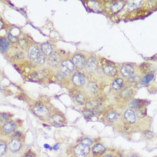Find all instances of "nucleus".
Instances as JSON below:
<instances>
[{"mask_svg": "<svg viewBox=\"0 0 157 157\" xmlns=\"http://www.w3.org/2000/svg\"><path fill=\"white\" fill-rule=\"evenodd\" d=\"M61 59L60 57L56 55V54H52L49 58V63L51 65H56L60 62Z\"/></svg>", "mask_w": 157, "mask_h": 157, "instance_id": "nucleus-18", "label": "nucleus"}, {"mask_svg": "<svg viewBox=\"0 0 157 157\" xmlns=\"http://www.w3.org/2000/svg\"><path fill=\"white\" fill-rule=\"evenodd\" d=\"M143 135L145 136L146 138L148 139H151L152 137H153V133H151V132L150 131H145L144 132V133H143Z\"/></svg>", "mask_w": 157, "mask_h": 157, "instance_id": "nucleus-34", "label": "nucleus"}, {"mask_svg": "<svg viewBox=\"0 0 157 157\" xmlns=\"http://www.w3.org/2000/svg\"><path fill=\"white\" fill-rule=\"evenodd\" d=\"M73 63L74 65L77 68H82L83 67L86 63V61L85 58L82 56L79 55V54H76L73 57Z\"/></svg>", "mask_w": 157, "mask_h": 157, "instance_id": "nucleus-6", "label": "nucleus"}, {"mask_svg": "<svg viewBox=\"0 0 157 157\" xmlns=\"http://www.w3.org/2000/svg\"><path fill=\"white\" fill-rule=\"evenodd\" d=\"M120 73L125 78L129 79L134 75V69L132 66L130 65H123L120 70Z\"/></svg>", "mask_w": 157, "mask_h": 157, "instance_id": "nucleus-4", "label": "nucleus"}, {"mask_svg": "<svg viewBox=\"0 0 157 157\" xmlns=\"http://www.w3.org/2000/svg\"><path fill=\"white\" fill-rule=\"evenodd\" d=\"M140 101L138 99H134L133 101H132L129 104L130 108H133V109H136L138 108L140 106Z\"/></svg>", "mask_w": 157, "mask_h": 157, "instance_id": "nucleus-26", "label": "nucleus"}, {"mask_svg": "<svg viewBox=\"0 0 157 157\" xmlns=\"http://www.w3.org/2000/svg\"><path fill=\"white\" fill-rule=\"evenodd\" d=\"M73 82L77 86H83L85 83V75L79 72L76 73L73 76Z\"/></svg>", "mask_w": 157, "mask_h": 157, "instance_id": "nucleus-5", "label": "nucleus"}, {"mask_svg": "<svg viewBox=\"0 0 157 157\" xmlns=\"http://www.w3.org/2000/svg\"><path fill=\"white\" fill-rule=\"evenodd\" d=\"M81 143L86 146H90L92 144V141L89 138H84L81 141Z\"/></svg>", "mask_w": 157, "mask_h": 157, "instance_id": "nucleus-30", "label": "nucleus"}, {"mask_svg": "<svg viewBox=\"0 0 157 157\" xmlns=\"http://www.w3.org/2000/svg\"><path fill=\"white\" fill-rule=\"evenodd\" d=\"M53 149L54 150H58L59 149V145L58 144H56L54 145V146L53 147Z\"/></svg>", "mask_w": 157, "mask_h": 157, "instance_id": "nucleus-40", "label": "nucleus"}, {"mask_svg": "<svg viewBox=\"0 0 157 157\" xmlns=\"http://www.w3.org/2000/svg\"><path fill=\"white\" fill-rule=\"evenodd\" d=\"M123 6H124V4H123L122 2L117 1L111 4L110 10L113 13H117L122 9Z\"/></svg>", "mask_w": 157, "mask_h": 157, "instance_id": "nucleus-14", "label": "nucleus"}, {"mask_svg": "<svg viewBox=\"0 0 157 157\" xmlns=\"http://www.w3.org/2000/svg\"><path fill=\"white\" fill-rule=\"evenodd\" d=\"M28 55L30 60L33 62L39 63L45 62V58L44 56L40 54V49L36 45H33L29 47L28 50Z\"/></svg>", "mask_w": 157, "mask_h": 157, "instance_id": "nucleus-1", "label": "nucleus"}, {"mask_svg": "<svg viewBox=\"0 0 157 157\" xmlns=\"http://www.w3.org/2000/svg\"><path fill=\"white\" fill-rule=\"evenodd\" d=\"M6 150V146L4 144V143H1V145H0V155L1 156L3 155L5 153Z\"/></svg>", "mask_w": 157, "mask_h": 157, "instance_id": "nucleus-33", "label": "nucleus"}, {"mask_svg": "<svg viewBox=\"0 0 157 157\" xmlns=\"http://www.w3.org/2000/svg\"><path fill=\"white\" fill-rule=\"evenodd\" d=\"M8 38L9 41L11 43H13V44H14V43L16 42L17 41V37H15V36H13L12 34H8Z\"/></svg>", "mask_w": 157, "mask_h": 157, "instance_id": "nucleus-28", "label": "nucleus"}, {"mask_svg": "<svg viewBox=\"0 0 157 157\" xmlns=\"http://www.w3.org/2000/svg\"><path fill=\"white\" fill-rule=\"evenodd\" d=\"M44 147L45 148V149H49V148H50V146L48 144H45Z\"/></svg>", "mask_w": 157, "mask_h": 157, "instance_id": "nucleus-42", "label": "nucleus"}, {"mask_svg": "<svg viewBox=\"0 0 157 157\" xmlns=\"http://www.w3.org/2000/svg\"><path fill=\"white\" fill-rule=\"evenodd\" d=\"M97 105V103L95 102H92L89 104V107L90 109H93L94 108L95 106Z\"/></svg>", "mask_w": 157, "mask_h": 157, "instance_id": "nucleus-38", "label": "nucleus"}, {"mask_svg": "<svg viewBox=\"0 0 157 157\" xmlns=\"http://www.w3.org/2000/svg\"><path fill=\"white\" fill-rule=\"evenodd\" d=\"M65 77V74H63L62 72H60L58 73L57 74V77L58 79H60V80H61V79H62L63 78H64Z\"/></svg>", "mask_w": 157, "mask_h": 157, "instance_id": "nucleus-37", "label": "nucleus"}, {"mask_svg": "<svg viewBox=\"0 0 157 157\" xmlns=\"http://www.w3.org/2000/svg\"><path fill=\"white\" fill-rule=\"evenodd\" d=\"M140 78L141 77L137 76V75H133V76H131L130 78H129L128 79L131 82H138Z\"/></svg>", "mask_w": 157, "mask_h": 157, "instance_id": "nucleus-29", "label": "nucleus"}, {"mask_svg": "<svg viewBox=\"0 0 157 157\" xmlns=\"http://www.w3.org/2000/svg\"><path fill=\"white\" fill-rule=\"evenodd\" d=\"M0 47H1V51L2 53H5L7 51L9 47V43L6 38H1V40H0Z\"/></svg>", "mask_w": 157, "mask_h": 157, "instance_id": "nucleus-15", "label": "nucleus"}, {"mask_svg": "<svg viewBox=\"0 0 157 157\" xmlns=\"http://www.w3.org/2000/svg\"><path fill=\"white\" fill-rule=\"evenodd\" d=\"M15 127V124L13 121H10L6 123L4 125L3 130L5 134H10L14 131Z\"/></svg>", "mask_w": 157, "mask_h": 157, "instance_id": "nucleus-11", "label": "nucleus"}, {"mask_svg": "<svg viewBox=\"0 0 157 157\" xmlns=\"http://www.w3.org/2000/svg\"><path fill=\"white\" fill-rule=\"evenodd\" d=\"M25 157H33L32 156H31V155H27L26 156H25Z\"/></svg>", "mask_w": 157, "mask_h": 157, "instance_id": "nucleus-45", "label": "nucleus"}, {"mask_svg": "<svg viewBox=\"0 0 157 157\" xmlns=\"http://www.w3.org/2000/svg\"><path fill=\"white\" fill-rule=\"evenodd\" d=\"M49 121L52 124L55 125H61L64 122V119L62 116L58 114H56L50 118Z\"/></svg>", "mask_w": 157, "mask_h": 157, "instance_id": "nucleus-10", "label": "nucleus"}, {"mask_svg": "<svg viewBox=\"0 0 157 157\" xmlns=\"http://www.w3.org/2000/svg\"><path fill=\"white\" fill-rule=\"evenodd\" d=\"M41 50L42 53L46 56H50L53 52V49L51 45L48 42H45L41 46Z\"/></svg>", "mask_w": 157, "mask_h": 157, "instance_id": "nucleus-9", "label": "nucleus"}, {"mask_svg": "<svg viewBox=\"0 0 157 157\" xmlns=\"http://www.w3.org/2000/svg\"><path fill=\"white\" fill-rule=\"evenodd\" d=\"M103 72L110 76H113L116 74L117 72V69L111 65H105L103 66Z\"/></svg>", "mask_w": 157, "mask_h": 157, "instance_id": "nucleus-8", "label": "nucleus"}, {"mask_svg": "<svg viewBox=\"0 0 157 157\" xmlns=\"http://www.w3.org/2000/svg\"><path fill=\"white\" fill-rule=\"evenodd\" d=\"M131 94V90L129 88H126L124 89V90H122L120 93V97L123 98H127L129 97H130Z\"/></svg>", "mask_w": 157, "mask_h": 157, "instance_id": "nucleus-22", "label": "nucleus"}, {"mask_svg": "<svg viewBox=\"0 0 157 157\" xmlns=\"http://www.w3.org/2000/svg\"><path fill=\"white\" fill-rule=\"evenodd\" d=\"M88 6L91 9L94 10L95 12H98L101 10V7L97 1H88Z\"/></svg>", "mask_w": 157, "mask_h": 157, "instance_id": "nucleus-16", "label": "nucleus"}, {"mask_svg": "<svg viewBox=\"0 0 157 157\" xmlns=\"http://www.w3.org/2000/svg\"><path fill=\"white\" fill-rule=\"evenodd\" d=\"M125 119L130 124H133L135 122L136 117L133 111L131 110H127L125 113Z\"/></svg>", "mask_w": 157, "mask_h": 157, "instance_id": "nucleus-12", "label": "nucleus"}, {"mask_svg": "<svg viewBox=\"0 0 157 157\" xmlns=\"http://www.w3.org/2000/svg\"><path fill=\"white\" fill-rule=\"evenodd\" d=\"M74 152L78 157H83L89 152V148L88 146L82 144L78 145L74 147Z\"/></svg>", "mask_w": 157, "mask_h": 157, "instance_id": "nucleus-3", "label": "nucleus"}, {"mask_svg": "<svg viewBox=\"0 0 157 157\" xmlns=\"http://www.w3.org/2000/svg\"><path fill=\"white\" fill-rule=\"evenodd\" d=\"M45 76V73L43 71H40L39 72H37L36 73L31 75V77L34 79H38L44 78Z\"/></svg>", "mask_w": 157, "mask_h": 157, "instance_id": "nucleus-25", "label": "nucleus"}, {"mask_svg": "<svg viewBox=\"0 0 157 157\" xmlns=\"http://www.w3.org/2000/svg\"><path fill=\"white\" fill-rule=\"evenodd\" d=\"M33 112L39 117H46L49 115V110L46 106L38 104L33 108Z\"/></svg>", "mask_w": 157, "mask_h": 157, "instance_id": "nucleus-2", "label": "nucleus"}, {"mask_svg": "<svg viewBox=\"0 0 157 157\" xmlns=\"http://www.w3.org/2000/svg\"><path fill=\"white\" fill-rule=\"evenodd\" d=\"M21 147V142L18 139H13L9 144V147L12 151H16Z\"/></svg>", "mask_w": 157, "mask_h": 157, "instance_id": "nucleus-13", "label": "nucleus"}, {"mask_svg": "<svg viewBox=\"0 0 157 157\" xmlns=\"http://www.w3.org/2000/svg\"><path fill=\"white\" fill-rule=\"evenodd\" d=\"M136 6H137V5H136V4L135 3H133V2H131V3H129V5L128 7L130 9H134L136 8Z\"/></svg>", "mask_w": 157, "mask_h": 157, "instance_id": "nucleus-36", "label": "nucleus"}, {"mask_svg": "<svg viewBox=\"0 0 157 157\" xmlns=\"http://www.w3.org/2000/svg\"><path fill=\"white\" fill-rule=\"evenodd\" d=\"M19 135H20V133H19V131H16L14 134H13V136H14V137H15V136H19Z\"/></svg>", "mask_w": 157, "mask_h": 157, "instance_id": "nucleus-41", "label": "nucleus"}, {"mask_svg": "<svg viewBox=\"0 0 157 157\" xmlns=\"http://www.w3.org/2000/svg\"><path fill=\"white\" fill-rule=\"evenodd\" d=\"M75 99H76V101L78 103H82L83 102H84L85 101V97H84V95L82 94H79L76 96L75 97Z\"/></svg>", "mask_w": 157, "mask_h": 157, "instance_id": "nucleus-27", "label": "nucleus"}, {"mask_svg": "<svg viewBox=\"0 0 157 157\" xmlns=\"http://www.w3.org/2000/svg\"><path fill=\"white\" fill-rule=\"evenodd\" d=\"M104 157H112V156H111L110 154H108V155H106Z\"/></svg>", "mask_w": 157, "mask_h": 157, "instance_id": "nucleus-43", "label": "nucleus"}, {"mask_svg": "<svg viewBox=\"0 0 157 157\" xmlns=\"http://www.w3.org/2000/svg\"><path fill=\"white\" fill-rule=\"evenodd\" d=\"M149 4L150 7H152V6H154L155 5V1H149Z\"/></svg>", "mask_w": 157, "mask_h": 157, "instance_id": "nucleus-39", "label": "nucleus"}, {"mask_svg": "<svg viewBox=\"0 0 157 157\" xmlns=\"http://www.w3.org/2000/svg\"><path fill=\"white\" fill-rule=\"evenodd\" d=\"M123 84H124V81L122 78H117L113 82L112 87L115 90H119L122 88Z\"/></svg>", "mask_w": 157, "mask_h": 157, "instance_id": "nucleus-17", "label": "nucleus"}, {"mask_svg": "<svg viewBox=\"0 0 157 157\" xmlns=\"http://www.w3.org/2000/svg\"><path fill=\"white\" fill-rule=\"evenodd\" d=\"M88 88L89 90H90L93 93H96L98 92V88L97 85L94 82H90L88 83Z\"/></svg>", "mask_w": 157, "mask_h": 157, "instance_id": "nucleus-24", "label": "nucleus"}, {"mask_svg": "<svg viewBox=\"0 0 157 157\" xmlns=\"http://www.w3.org/2000/svg\"><path fill=\"white\" fill-rule=\"evenodd\" d=\"M83 114L86 118H89L92 117L94 115V112L91 110H85L83 111Z\"/></svg>", "mask_w": 157, "mask_h": 157, "instance_id": "nucleus-32", "label": "nucleus"}, {"mask_svg": "<svg viewBox=\"0 0 157 157\" xmlns=\"http://www.w3.org/2000/svg\"><path fill=\"white\" fill-rule=\"evenodd\" d=\"M129 157H138V156H136L135 155H131V156H130Z\"/></svg>", "mask_w": 157, "mask_h": 157, "instance_id": "nucleus-44", "label": "nucleus"}, {"mask_svg": "<svg viewBox=\"0 0 157 157\" xmlns=\"http://www.w3.org/2000/svg\"><path fill=\"white\" fill-rule=\"evenodd\" d=\"M61 66H63L67 68L71 72L73 71L74 69V65L72 61L70 60H65L63 61L62 63H61Z\"/></svg>", "mask_w": 157, "mask_h": 157, "instance_id": "nucleus-19", "label": "nucleus"}, {"mask_svg": "<svg viewBox=\"0 0 157 157\" xmlns=\"http://www.w3.org/2000/svg\"><path fill=\"white\" fill-rule=\"evenodd\" d=\"M93 151L95 153H102L105 151V148L101 144H97L93 147Z\"/></svg>", "mask_w": 157, "mask_h": 157, "instance_id": "nucleus-21", "label": "nucleus"}, {"mask_svg": "<svg viewBox=\"0 0 157 157\" xmlns=\"http://www.w3.org/2000/svg\"><path fill=\"white\" fill-rule=\"evenodd\" d=\"M97 65V61L95 58L92 57L86 62L85 69L89 72H92L95 69Z\"/></svg>", "mask_w": 157, "mask_h": 157, "instance_id": "nucleus-7", "label": "nucleus"}, {"mask_svg": "<svg viewBox=\"0 0 157 157\" xmlns=\"http://www.w3.org/2000/svg\"><path fill=\"white\" fill-rule=\"evenodd\" d=\"M9 119V118L7 115H6L4 113H1V121H7Z\"/></svg>", "mask_w": 157, "mask_h": 157, "instance_id": "nucleus-35", "label": "nucleus"}, {"mask_svg": "<svg viewBox=\"0 0 157 157\" xmlns=\"http://www.w3.org/2000/svg\"><path fill=\"white\" fill-rule=\"evenodd\" d=\"M154 78V75L152 74H149L146 76L144 78L142 79V82H141V84L142 85H147V84L149 83L152 79Z\"/></svg>", "mask_w": 157, "mask_h": 157, "instance_id": "nucleus-23", "label": "nucleus"}, {"mask_svg": "<svg viewBox=\"0 0 157 157\" xmlns=\"http://www.w3.org/2000/svg\"><path fill=\"white\" fill-rule=\"evenodd\" d=\"M118 114L117 113L114 112V111H110L108 113L106 116V118L109 121L114 122L117 120L118 119Z\"/></svg>", "mask_w": 157, "mask_h": 157, "instance_id": "nucleus-20", "label": "nucleus"}, {"mask_svg": "<svg viewBox=\"0 0 157 157\" xmlns=\"http://www.w3.org/2000/svg\"><path fill=\"white\" fill-rule=\"evenodd\" d=\"M19 45H20V46L21 47V48L24 49H26L28 46L27 41L25 39L21 40V41L19 42Z\"/></svg>", "mask_w": 157, "mask_h": 157, "instance_id": "nucleus-31", "label": "nucleus"}]
</instances>
